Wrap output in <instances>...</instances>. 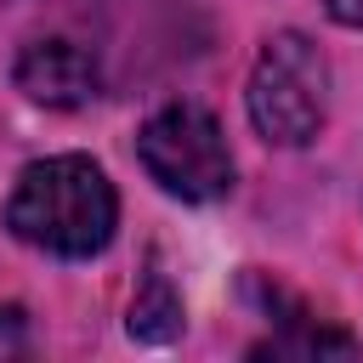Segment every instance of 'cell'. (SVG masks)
Returning a JSON list of instances; mask_svg holds the SVG:
<instances>
[{
  "label": "cell",
  "instance_id": "cell-1",
  "mask_svg": "<svg viewBox=\"0 0 363 363\" xmlns=\"http://www.w3.org/2000/svg\"><path fill=\"white\" fill-rule=\"evenodd\" d=\"M6 227L34 250L85 261V255L108 250V238L119 227V199H113V182L102 176V164H91L85 153H57L17 176Z\"/></svg>",
  "mask_w": 363,
  "mask_h": 363
},
{
  "label": "cell",
  "instance_id": "cell-2",
  "mask_svg": "<svg viewBox=\"0 0 363 363\" xmlns=\"http://www.w3.org/2000/svg\"><path fill=\"white\" fill-rule=\"evenodd\" d=\"M323 91H329V62L323 51L306 40V34H272L255 57V74H250V125L278 142V147H301L318 136L323 125Z\"/></svg>",
  "mask_w": 363,
  "mask_h": 363
},
{
  "label": "cell",
  "instance_id": "cell-3",
  "mask_svg": "<svg viewBox=\"0 0 363 363\" xmlns=\"http://www.w3.org/2000/svg\"><path fill=\"white\" fill-rule=\"evenodd\" d=\"M136 159L142 170L182 204H210L233 187V153L221 125L199 108V102H170L159 108L142 136H136Z\"/></svg>",
  "mask_w": 363,
  "mask_h": 363
},
{
  "label": "cell",
  "instance_id": "cell-4",
  "mask_svg": "<svg viewBox=\"0 0 363 363\" xmlns=\"http://www.w3.org/2000/svg\"><path fill=\"white\" fill-rule=\"evenodd\" d=\"M96 85H102L96 57L74 40H34L17 57V91L45 108H85L96 96Z\"/></svg>",
  "mask_w": 363,
  "mask_h": 363
},
{
  "label": "cell",
  "instance_id": "cell-5",
  "mask_svg": "<svg viewBox=\"0 0 363 363\" xmlns=\"http://www.w3.org/2000/svg\"><path fill=\"white\" fill-rule=\"evenodd\" d=\"M250 357H357V340L340 335V329H323V323H312L301 306H289L284 329L267 335V340H255Z\"/></svg>",
  "mask_w": 363,
  "mask_h": 363
},
{
  "label": "cell",
  "instance_id": "cell-6",
  "mask_svg": "<svg viewBox=\"0 0 363 363\" xmlns=\"http://www.w3.org/2000/svg\"><path fill=\"white\" fill-rule=\"evenodd\" d=\"M130 335L147 340V346H164V340L182 335V295L170 289V278L159 272V261L147 267V278H142V289L130 301Z\"/></svg>",
  "mask_w": 363,
  "mask_h": 363
},
{
  "label": "cell",
  "instance_id": "cell-7",
  "mask_svg": "<svg viewBox=\"0 0 363 363\" xmlns=\"http://www.w3.org/2000/svg\"><path fill=\"white\" fill-rule=\"evenodd\" d=\"M28 352V323L17 306H0V357H23Z\"/></svg>",
  "mask_w": 363,
  "mask_h": 363
},
{
  "label": "cell",
  "instance_id": "cell-8",
  "mask_svg": "<svg viewBox=\"0 0 363 363\" xmlns=\"http://www.w3.org/2000/svg\"><path fill=\"white\" fill-rule=\"evenodd\" d=\"M323 6H329V17H340V23L363 28V0H323Z\"/></svg>",
  "mask_w": 363,
  "mask_h": 363
}]
</instances>
